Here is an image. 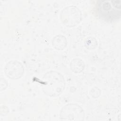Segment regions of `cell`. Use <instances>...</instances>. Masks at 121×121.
Returning a JSON list of instances; mask_svg holds the SVG:
<instances>
[{
  "instance_id": "obj_1",
  "label": "cell",
  "mask_w": 121,
  "mask_h": 121,
  "mask_svg": "<svg viewBox=\"0 0 121 121\" xmlns=\"http://www.w3.org/2000/svg\"><path fill=\"white\" fill-rule=\"evenodd\" d=\"M42 85L43 91L46 95L56 97L60 95L65 89V80L60 73L50 70L44 75Z\"/></svg>"
},
{
  "instance_id": "obj_2",
  "label": "cell",
  "mask_w": 121,
  "mask_h": 121,
  "mask_svg": "<svg viewBox=\"0 0 121 121\" xmlns=\"http://www.w3.org/2000/svg\"><path fill=\"white\" fill-rule=\"evenodd\" d=\"M96 12L98 17L107 22H114L120 19L121 1L102 0L97 1Z\"/></svg>"
},
{
  "instance_id": "obj_3",
  "label": "cell",
  "mask_w": 121,
  "mask_h": 121,
  "mask_svg": "<svg viewBox=\"0 0 121 121\" xmlns=\"http://www.w3.org/2000/svg\"><path fill=\"white\" fill-rule=\"evenodd\" d=\"M82 13L79 9L74 5L67 6L63 9L60 13V20L67 27H73L81 21Z\"/></svg>"
},
{
  "instance_id": "obj_4",
  "label": "cell",
  "mask_w": 121,
  "mask_h": 121,
  "mask_svg": "<svg viewBox=\"0 0 121 121\" xmlns=\"http://www.w3.org/2000/svg\"><path fill=\"white\" fill-rule=\"evenodd\" d=\"M60 117L62 121H83L85 112L83 108L78 104L70 103L61 109Z\"/></svg>"
},
{
  "instance_id": "obj_5",
  "label": "cell",
  "mask_w": 121,
  "mask_h": 121,
  "mask_svg": "<svg viewBox=\"0 0 121 121\" xmlns=\"http://www.w3.org/2000/svg\"><path fill=\"white\" fill-rule=\"evenodd\" d=\"M24 71L23 65L17 60H10L6 64L4 67L6 75L12 79L20 78L23 76Z\"/></svg>"
},
{
  "instance_id": "obj_6",
  "label": "cell",
  "mask_w": 121,
  "mask_h": 121,
  "mask_svg": "<svg viewBox=\"0 0 121 121\" xmlns=\"http://www.w3.org/2000/svg\"><path fill=\"white\" fill-rule=\"evenodd\" d=\"M52 46L57 50H63L67 46L68 42L65 36L61 35L55 36L52 41Z\"/></svg>"
},
{
  "instance_id": "obj_7",
  "label": "cell",
  "mask_w": 121,
  "mask_h": 121,
  "mask_svg": "<svg viewBox=\"0 0 121 121\" xmlns=\"http://www.w3.org/2000/svg\"><path fill=\"white\" fill-rule=\"evenodd\" d=\"M85 64L82 60L79 58L73 59L70 63V68L75 73H79L85 69Z\"/></svg>"
},
{
  "instance_id": "obj_8",
  "label": "cell",
  "mask_w": 121,
  "mask_h": 121,
  "mask_svg": "<svg viewBox=\"0 0 121 121\" xmlns=\"http://www.w3.org/2000/svg\"><path fill=\"white\" fill-rule=\"evenodd\" d=\"M84 44L86 48L88 50H94L96 48L98 42L95 37H88L85 39Z\"/></svg>"
},
{
  "instance_id": "obj_9",
  "label": "cell",
  "mask_w": 121,
  "mask_h": 121,
  "mask_svg": "<svg viewBox=\"0 0 121 121\" xmlns=\"http://www.w3.org/2000/svg\"><path fill=\"white\" fill-rule=\"evenodd\" d=\"M0 80V91H2L3 90H4L8 86V83L7 81V80L5 79L4 81V84Z\"/></svg>"
}]
</instances>
